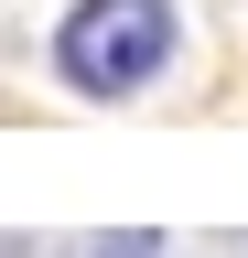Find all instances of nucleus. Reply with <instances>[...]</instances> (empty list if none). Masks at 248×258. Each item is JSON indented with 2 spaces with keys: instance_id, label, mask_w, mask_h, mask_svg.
Masks as SVG:
<instances>
[{
  "instance_id": "1",
  "label": "nucleus",
  "mask_w": 248,
  "mask_h": 258,
  "mask_svg": "<svg viewBox=\"0 0 248 258\" xmlns=\"http://www.w3.org/2000/svg\"><path fill=\"white\" fill-rule=\"evenodd\" d=\"M173 54H183V11L173 0H76L54 22V76L76 97H97V108L140 97Z\"/></svg>"
},
{
  "instance_id": "2",
  "label": "nucleus",
  "mask_w": 248,
  "mask_h": 258,
  "mask_svg": "<svg viewBox=\"0 0 248 258\" xmlns=\"http://www.w3.org/2000/svg\"><path fill=\"white\" fill-rule=\"evenodd\" d=\"M86 258H162V226H119V237H86Z\"/></svg>"
}]
</instances>
